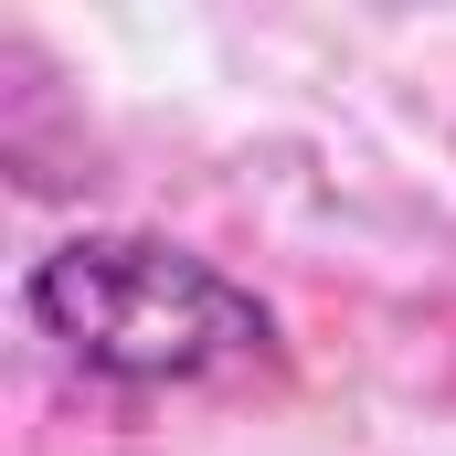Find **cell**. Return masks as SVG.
Segmentation results:
<instances>
[{
  "label": "cell",
  "mask_w": 456,
  "mask_h": 456,
  "mask_svg": "<svg viewBox=\"0 0 456 456\" xmlns=\"http://www.w3.org/2000/svg\"><path fill=\"white\" fill-rule=\"evenodd\" d=\"M21 319L86 382H117V393L276 371V308L170 233H64L53 255H32Z\"/></svg>",
  "instance_id": "obj_1"
}]
</instances>
